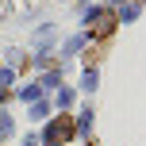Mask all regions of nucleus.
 Listing matches in <instances>:
<instances>
[{
	"instance_id": "obj_1",
	"label": "nucleus",
	"mask_w": 146,
	"mask_h": 146,
	"mask_svg": "<svg viewBox=\"0 0 146 146\" xmlns=\"http://www.w3.org/2000/svg\"><path fill=\"white\" fill-rule=\"evenodd\" d=\"M69 135H73V119H69V115H62V119H54V123L46 127L42 139H46V146H62Z\"/></svg>"
},
{
	"instance_id": "obj_2",
	"label": "nucleus",
	"mask_w": 146,
	"mask_h": 146,
	"mask_svg": "<svg viewBox=\"0 0 146 146\" xmlns=\"http://www.w3.org/2000/svg\"><path fill=\"white\" fill-rule=\"evenodd\" d=\"M115 31V12H88V35H111Z\"/></svg>"
},
{
	"instance_id": "obj_3",
	"label": "nucleus",
	"mask_w": 146,
	"mask_h": 146,
	"mask_svg": "<svg viewBox=\"0 0 146 146\" xmlns=\"http://www.w3.org/2000/svg\"><path fill=\"white\" fill-rule=\"evenodd\" d=\"M85 42H88V35H73L69 42H66V50H62V54H77V50H81Z\"/></svg>"
},
{
	"instance_id": "obj_4",
	"label": "nucleus",
	"mask_w": 146,
	"mask_h": 146,
	"mask_svg": "<svg viewBox=\"0 0 146 146\" xmlns=\"http://www.w3.org/2000/svg\"><path fill=\"white\" fill-rule=\"evenodd\" d=\"M38 92H42V85H27V88H19V96H23V100H38Z\"/></svg>"
},
{
	"instance_id": "obj_5",
	"label": "nucleus",
	"mask_w": 146,
	"mask_h": 146,
	"mask_svg": "<svg viewBox=\"0 0 146 146\" xmlns=\"http://www.w3.org/2000/svg\"><path fill=\"white\" fill-rule=\"evenodd\" d=\"M81 88H85V92H92V88H96V69H85V77H81Z\"/></svg>"
},
{
	"instance_id": "obj_6",
	"label": "nucleus",
	"mask_w": 146,
	"mask_h": 146,
	"mask_svg": "<svg viewBox=\"0 0 146 146\" xmlns=\"http://www.w3.org/2000/svg\"><path fill=\"white\" fill-rule=\"evenodd\" d=\"M4 135H12V119H8L4 111H0V139H4Z\"/></svg>"
},
{
	"instance_id": "obj_7",
	"label": "nucleus",
	"mask_w": 146,
	"mask_h": 146,
	"mask_svg": "<svg viewBox=\"0 0 146 146\" xmlns=\"http://www.w3.org/2000/svg\"><path fill=\"white\" fill-rule=\"evenodd\" d=\"M58 104H62V108H69V104H73V92H69V88H62V92H58Z\"/></svg>"
},
{
	"instance_id": "obj_8",
	"label": "nucleus",
	"mask_w": 146,
	"mask_h": 146,
	"mask_svg": "<svg viewBox=\"0 0 146 146\" xmlns=\"http://www.w3.org/2000/svg\"><path fill=\"white\" fill-rule=\"evenodd\" d=\"M4 96H8V85H0V100H4Z\"/></svg>"
}]
</instances>
